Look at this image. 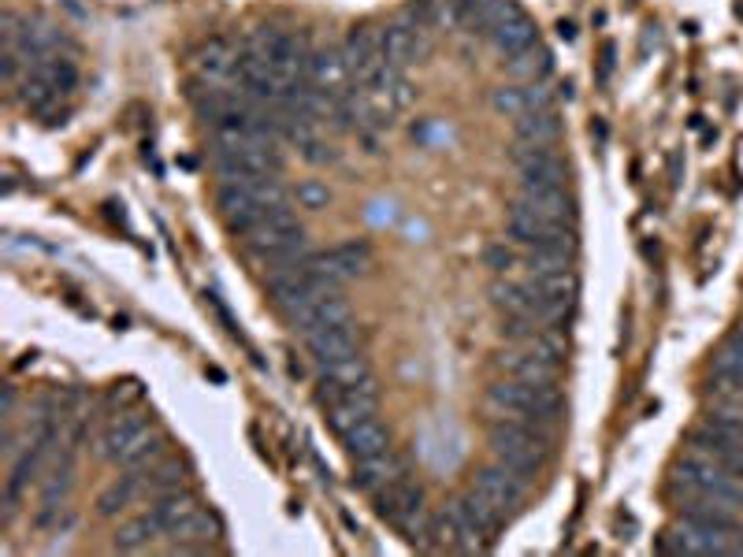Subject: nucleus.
I'll list each match as a JSON object with an SVG mask.
<instances>
[{"label":"nucleus","mask_w":743,"mask_h":557,"mask_svg":"<svg viewBox=\"0 0 743 557\" xmlns=\"http://www.w3.org/2000/svg\"><path fill=\"white\" fill-rule=\"evenodd\" d=\"M290 324L298 327L301 335L309 331H320V327H335V324H350V309L339 294H327V298H316L313 305L290 312Z\"/></svg>","instance_id":"14"},{"label":"nucleus","mask_w":743,"mask_h":557,"mask_svg":"<svg viewBox=\"0 0 743 557\" xmlns=\"http://www.w3.org/2000/svg\"><path fill=\"white\" fill-rule=\"evenodd\" d=\"M368 379V364L365 357H357V353H350V357H342V361H331L324 364V372H320V390H316V398H320V405H331L339 394H346L350 387H357V383H365Z\"/></svg>","instance_id":"12"},{"label":"nucleus","mask_w":743,"mask_h":557,"mask_svg":"<svg viewBox=\"0 0 743 557\" xmlns=\"http://www.w3.org/2000/svg\"><path fill=\"white\" fill-rule=\"evenodd\" d=\"M160 532H164V528L157 524V517H153V513H145V517H134V520H127V524L119 528L116 550H127V554H134V550H145V546L153 543Z\"/></svg>","instance_id":"24"},{"label":"nucleus","mask_w":743,"mask_h":557,"mask_svg":"<svg viewBox=\"0 0 743 557\" xmlns=\"http://www.w3.org/2000/svg\"><path fill=\"white\" fill-rule=\"evenodd\" d=\"M714 387L740 390L743 394V361L740 357H732L725 346H721V353L714 357Z\"/></svg>","instance_id":"26"},{"label":"nucleus","mask_w":743,"mask_h":557,"mask_svg":"<svg viewBox=\"0 0 743 557\" xmlns=\"http://www.w3.org/2000/svg\"><path fill=\"white\" fill-rule=\"evenodd\" d=\"M487 38H491V45H495L502 56H517V52L535 45V26H532V19L521 12V15H513V19H502V23L491 26Z\"/></svg>","instance_id":"18"},{"label":"nucleus","mask_w":743,"mask_h":557,"mask_svg":"<svg viewBox=\"0 0 743 557\" xmlns=\"http://www.w3.org/2000/svg\"><path fill=\"white\" fill-rule=\"evenodd\" d=\"M372 413H376V387H372V379H365V383L350 387L346 394H339L335 402L327 405V424L339 431V435H346V431L357 428Z\"/></svg>","instance_id":"9"},{"label":"nucleus","mask_w":743,"mask_h":557,"mask_svg":"<svg viewBox=\"0 0 743 557\" xmlns=\"http://www.w3.org/2000/svg\"><path fill=\"white\" fill-rule=\"evenodd\" d=\"M528 487H532V483H524L521 476H513V472H509L506 465H498V461L495 465L480 468V476H476V491H480L491 506L502 509L506 517L524 502Z\"/></svg>","instance_id":"7"},{"label":"nucleus","mask_w":743,"mask_h":557,"mask_svg":"<svg viewBox=\"0 0 743 557\" xmlns=\"http://www.w3.org/2000/svg\"><path fill=\"white\" fill-rule=\"evenodd\" d=\"M298 205L301 208H324L327 190L320 186V182H305V186H298Z\"/></svg>","instance_id":"31"},{"label":"nucleus","mask_w":743,"mask_h":557,"mask_svg":"<svg viewBox=\"0 0 743 557\" xmlns=\"http://www.w3.org/2000/svg\"><path fill=\"white\" fill-rule=\"evenodd\" d=\"M30 75L45 78L49 86H56L60 93H71L75 86H79V67H75V60H67V56H60V52H45V56H34L27 64Z\"/></svg>","instance_id":"19"},{"label":"nucleus","mask_w":743,"mask_h":557,"mask_svg":"<svg viewBox=\"0 0 743 557\" xmlns=\"http://www.w3.org/2000/svg\"><path fill=\"white\" fill-rule=\"evenodd\" d=\"M183 480H186L183 468L164 465V468H157V472H149V476H145V487H149L153 494H168V491H179V487H183Z\"/></svg>","instance_id":"29"},{"label":"nucleus","mask_w":743,"mask_h":557,"mask_svg":"<svg viewBox=\"0 0 743 557\" xmlns=\"http://www.w3.org/2000/svg\"><path fill=\"white\" fill-rule=\"evenodd\" d=\"M138 491H142V483L134 480V476H123L116 487H108V491L101 494V513H105V517H112V513H119V509H127Z\"/></svg>","instance_id":"27"},{"label":"nucleus","mask_w":743,"mask_h":557,"mask_svg":"<svg viewBox=\"0 0 743 557\" xmlns=\"http://www.w3.org/2000/svg\"><path fill=\"white\" fill-rule=\"evenodd\" d=\"M483 260H487V268H495V272H513V268H517V253L509 246H491L483 253Z\"/></svg>","instance_id":"30"},{"label":"nucleus","mask_w":743,"mask_h":557,"mask_svg":"<svg viewBox=\"0 0 743 557\" xmlns=\"http://www.w3.org/2000/svg\"><path fill=\"white\" fill-rule=\"evenodd\" d=\"M558 30H561V38H573V34H576V26H573V23H561Z\"/></svg>","instance_id":"32"},{"label":"nucleus","mask_w":743,"mask_h":557,"mask_svg":"<svg viewBox=\"0 0 743 557\" xmlns=\"http://www.w3.org/2000/svg\"><path fill=\"white\" fill-rule=\"evenodd\" d=\"M680 498V520H691L699 528H714V532H725V535H736L743 528L740 524V513L729 506H721L714 498H699V494H677Z\"/></svg>","instance_id":"10"},{"label":"nucleus","mask_w":743,"mask_h":557,"mask_svg":"<svg viewBox=\"0 0 743 557\" xmlns=\"http://www.w3.org/2000/svg\"><path fill=\"white\" fill-rule=\"evenodd\" d=\"M335 253V260H339V268L346 275H361L368 268V260H372V253H368V246L365 242H346V246H339V249H331Z\"/></svg>","instance_id":"28"},{"label":"nucleus","mask_w":743,"mask_h":557,"mask_svg":"<svg viewBox=\"0 0 743 557\" xmlns=\"http://www.w3.org/2000/svg\"><path fill=\"white\" fill-rule=\"evenodd\" d=\"M669 487L673 494H699V498H714L721 506L743 513V480H736L732 472L710 465L703 457L684 454L669 476Z\"/></svg>","instance_id":"2"},{"label":"nucleus","mask_w":743,"mask_h":557,"mask_svg":"<svg viewBox=\"0 0 743 557\" xmlns=\"http://www.w3.org/2000/svg\"><path fill=\"white\" fill-rule=\"evenodd\" d=\"M513 130H517V142L554 145L561 134V123L554 116V108H535V112H524V116L513 119Z\"/></svg>","instance_id":"21"},{"label":"nucleus","mask_w":743,"mask_h":557,"mask_svg":"<svg viewBox=\"0 0 743 557\" xmlns=\"http://www.w3.org/2000/svg\"><path fill=\"white\" fill-rule=\"evenodd\" d=\"M495 364L502 376L521 379V383H535V387H558V376H561V364L543 361L539 353L524 350V346H517V350H509V353H498Z\"/></svg>","instance_id":"8"},{"label":"nucleus","mask_w":743,"mask_h":557,"mask_svg":"<svg viewBox=\"0 0 743 557\" xmlns=\"http://www.w3.org/2000/svg\"><path fill=\"white\" fill-rule=\"evenodd\" d=\"M509 216H528L539 223H576V201L573 194L558 186V190H539V194H524L513 201Z\"/></svg>","instance_id":"6"},{"label":"nucleus","mask_w":743,"mask_h":557,"mask_svg":"<svg viewBox=\"0 0 743 557\" xmlns=\"http://www.w3.org/2000/svg\"><path fill=\"white\" fill-rule=\"evenodd\" d=\"M197 502H194V494H186L183 487L179 491H168V494H157V502H153V517H157V524L164 528V532H175L179 524H183L190 513H197Z\"/></svg>","instance_id":"22"},{"label":"nucleus","mask_w":743,"mask_h":557,"mask_svg":"<svg viewBox=\"0 0 743 557\" xmlns=\"http://www.w3.org/2000/svg\"><path fill=\"white\" fill-rule=\"evenodd\" d=\"M513 160H517V171H521L524 194H539V190H558V186H565V175H569V171H565V160L554 153V145L517 142Z\"/></svg>","instance_id":"4"},{"label":"nucleus","mask_w":743,"mask_h":557,"mask_svg":"<svg viewBox=\"0 0 743 557\" xmlns=\"http://www.w3.org/2000/svg\"><path fill=\"white\" fill-rule=\"evenodd\" d=\"M491 104H495V112L517 119L535 108H550V90L547 82H513V86H498L491 93Z\"/></svg>","instance_id":"13"},{"label":"nucleus","mask_w":743,"mask_h":557,"mask_svg":"<svg viewBox=\"0 0 743 557\" xmlns=\"http://www.w3.org/2000/svg\"><path fill=\"white\" fill-rule=\"evenodd\" d=\"M101 450L108 461L127 468H138L145 461L160 457V439H153V431L138 416H123L116 424H108V431L101 435Z\"/></svg>","instance_id":"3"},{"label":"nucleus","mask_w":743,"mask_h":557,"mask_svg":"<svg viewBox=\"0 0 743 557\" xmlns=\"http://www.w3.org/2000/svg\"><path fill=\"white\" fill-rule=\"evenodd\" d=\"M688 454L703 457V461H710V465L732 472L736 480H743V446L721 439V435H714V431H706L703 424L688 435Z\"/></svg>","instance_id":"11"},{"label":"nucleus","mask_w":743,"mask_h":557,"mask_svg":"<svg viewBox=\"0 0 743 557\" xmlns=\"http://www.w3.org/2000/svg\"><path fill=\"white\" fill-rule=\"evenodd\" d=\"M305 346H309V353L320 361V368H324V364H331V361H342V357H350V353H357L350 324H335V327L309 331V335H305Z\"/></svg>","instance_id":"15"},{"label":"nucleus","mask_w":743,"mask_h":557,"mask_svg":"<svg viewBox=\"0 0 743 557\" xmlns=\"http://www.w3.org/2000/svg\"><path fill=\"white\" fill-rule=\"evenodd\" d=\"M402 476H405L402 457L391 454V450H383V454H372V457H361V461H357V476H353V483L376 494V491H383L387 483L402 480Z\"/></svg>","instance_id":"16"},{"label":"nucleus","mask_w":743,"mask_h":557,"mask_svg":"<svg viewBox=\"0 0 743 557\" xmlns=\"http://www.w3.org/2000/svg\"><path fill=\"white\" fill-rule=\"evenodd\" d=\"M658 550L662 554H732V543L725 532H714V528H699L691 520H680L677 528L658 539Z\"/></svg>","instance_id":"5"},{"label":"nucleus","mask_w":743,"mask_h":557,"mask_svg":"<svg viewBox=\"0 0 743 557\" xmlns=\"http://www.w3.org/2000/svg\"><path fill=\"white\" fill-rule=\"evenodd\" d=\"M487 402L495 405L498 413L521 416L543 428H558L565 416V398L558 394V387H535V383H521V379H495L487 387Z\"/></svg>","instance_id":"1"},{"label":"nucleus","mask_w":743,"mask_h":557,"mask_svg":"<svg viewBox=\"0 0 743 557\" xmlns=\"http://www.w3.org/2000/svg\"><path fill=\"white\" fill-rule=\"evenodd\" d=\"M379 34H383V56H387V64L398 67V71L405 64H413L420 52H424V41H420L424 30H417V26H383Z\"/></svg>","instance_id":"17"},{"label":"nucleus","mask_w":743,"mask_h":557,"mask_svg":"<svg viewBox=\"0 0 743 557\" xmlns=\"http://www.w3.org/2000/svg\"><path fill=\"white\" fill-rule=\"evenodd\" d=\"M491 454H495L498 465H506L513 476H521L524 483H535V476L547 465V454H532V450H517V446H495L491 442Z\"/></svg>","instance_id":"23"},{"label":"nucleus","mask_w":743,"mask_h":557,"mask_svg":"<svg viewBox=\"0 0 743 557\" xmlns=\"http://www.w3.org/2000/svg\"><path fill=\"white\" fill-rule=\"evenodd\" d=\"M342 442H346V450H350V454L361 461V457H372V454L391 450V431L383 428L376 416H368V420H361L357 428L346 431V435H342Z\"/></svg>","instance_id":"20"},{"label":"nucleus","mask_w":743,"mask_h":557,"mask_svg":"<svg viewBox=\"0 0 743 557\" xmlns=\"http://www.w3.org/2000/svg\"><path fill=\"white\" fill-rule=\"evenodd\" d=\"M547 71H550V56L539 49V45L517 52V56H509V75L524 78V82H543Z\"/></svg>","instance_id":"25"}]
</instances>
